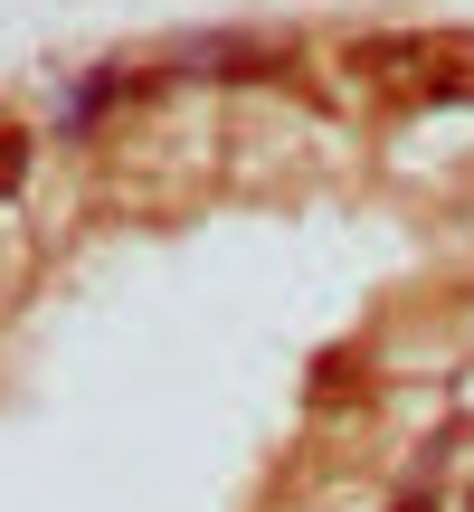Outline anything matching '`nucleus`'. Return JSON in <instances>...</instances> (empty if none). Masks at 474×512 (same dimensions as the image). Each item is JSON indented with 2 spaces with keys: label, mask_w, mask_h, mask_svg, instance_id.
Returning <instances> with one entry per match:
<instances>
[{
  "label": "nucleus",
  "mask_w": 474,
  "mask_h": 512,
  "mask_svg": "<svg viewBox=\"0 0 474 512\" xmlns=\"http://www.w3.org/2000/svg\"><path fill=\"white\" fill-rule=\"evenodd\" d=\"M351 67L370 76V86L389 95H465V48H446V38H389V48H361Z\"/></svg>",
  "instance_id": "nucleus-1"
},
{
  "label": "nucleus",
  "mask_w": 474,
  "mask_h": 512,
  "mask_svg": "<svg viewBox=\"0 0 474 512\" xmlns=\"http://www.w3.org/2000/svg\"><path fill=\"white\" fill-rule=\"evenodd\" d=\"M19 171H29V133H19V124H10V114H0V190H10V181H19Z\"/></svg>",
  "instance_id": "nucleus-2"
},
{
  "label": "nucleus",
  "mask_w": 474,
  "mask_h": 512,
  "mask_svg": "<svg viewBox=\"0 0 474 512\" xmlns=\"http://www.w3.org/2000/svg\"><path fill=\"white\" fill-rule=\"evenodd\" d=\"M399 512H427V503H399Z\"/></svg>",
  "instance_id": "nucleus-3"
}]
</instances>
